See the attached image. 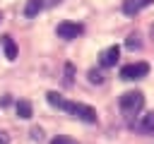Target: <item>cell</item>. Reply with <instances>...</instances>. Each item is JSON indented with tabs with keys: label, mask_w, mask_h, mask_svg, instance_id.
I'll return each mask as SVG.
<instances>
[{
	"label": "cell",
	"mask_w": 154,
	"mask_h": 144,
	"mask_svg": "<svg viewBox=\"0 0 154 144\" xmlns=\"http://www.w3.org/2000/svg\"><path fill=\"white\" fill-rule=\"evenodd\" d=\"M0 41H2V50H5L7 60H14V58H17V53H19V48H17L14 38H12V36H2Z\"/></svg>",
	"instance_id": "7"
},
{
	"label": "cell",
	"mask_w": 154,
	"mask_h": 144,
	"mask_svg": "<svg viewBox=\"0 0 154 144\" xmlns=\"http://www.w3.org/2000/svg\"><path fill=\"white\" fill-rule=\"evenodd\" d=\"M118 106H120V110H123L125 118H135L144 108V96H142V91H125L120 96Z\"/></svg>",
	"instance_id": "2"
},
{
	"label": "cell",
	"mask_w": 154,
	"mask_h": 144,
	"mask_svg": "<svg viewBox=\"0 0 154 144\" xmlns=\"http://www.w3.org/2000/svg\"><path fill=\"white\" fill-rule=\"evenodd\" d=\"M135 130H137V132H142V134H149V132H154V113H147V115H142V120L135 125Z\"/></svg>",
	"instance_id": "8"
},
{
	"label": "cell",
	"mask_w": 154,
	"mask_h": 144,
	"mask_svg": "<svg viewBox=\"0 0 154 144\" xmlns=\"http://www.w3.org/2000/svg\"><path fill=\"white\" fill-rule=\"evenodd\" d=\"M51 144H77L72 137H65V134H60V137H53L51 139Z\"/></svg>",
	"instance_id": "12"
},
{
	"label": "cell",
	"mask_w": 154,
	"mask_h": 144,
	"mask_svg": "<svg viewBox=\"0 0 154 144\" xmlns=\"http://www.w3.org/2000/svg\"><path fill=\"white\" fill-rule=\"evenodd\" d=\"M118 58H120V48L118 46H108L106 50L99 53V65L101 67H113L118 62Z\"/></svg>",
	"instance_id": "5"
},
{
	"label": "cell",
	"mask_w": 154,
	"mask_h": 144,
	"mask_svg": "<svg viewBox=\"0 0 154 144\" xmlns=\"http://www.w3.org/2000/svg\"><path fill=\"white\" fill-rule=\"evenodd\" d=\"M128 46H130V48H137V46H140V41H137V36H130V41H128Z\"/></svg>",
	"instance_id": "13"
},
{
	"label": "cell",
	"mask_w": 154,
	"mask_h": 144,
	"mask_svg": "<svg viewBox=\"0 0 154 144\" xmlns=\"http://www.w3.org/2000/svg\"><path fill=\"white\" fill-rule=\"evenodd\" d=\"M7 142H10V139H7V134H5V132H0V144H7Z\"/></svg>",
	"instance_id": "15"
},
{
	"label": "cell",
	"mask_w": 154,
	"mask_h": 144,
	"mask_svg": "<svg viewBox=\"0 0 154 144\" xmlns=\"http://www.w3.org/2000/svg\"><path fill=\"white\" fill-rule=\"evenodd\" d=\"M17 115L22 118V120H26V118H31V103L29 101H17Z\"/></svg>",
	"instance_id": "10"
},
{
	"label": "cell",
	"mask_w": 154,
	"mask_h": 144,
	"mask_svg": "<svg viewBox=\"0 0 154 144\" xmlns=\"http://www.w3.org/2000/svg\"><path fill=\"white\" fill-rule=\"evenodd\" d=\"M46 98H48V103H51L53 108H60V110H65V113H70V115L84 120V122H96V110H94L91 106H87V103L67 101V98H63L58 91H48Z\"/></svg>",
	"instance_id": "1"
},
{
	"label": "cell",
	"mask_w": 154,
	"mask_h": 144,
	"mask_svg": "<svg viewBox=\"0 0 154 144\" xmlns=\"http://www.w3.org/2000/svg\"><path fill=\"white\" fill-rule=\"evenodd\" d=\"M60 0H43V5H48V7H55Z\"/></svg>",
	"instance_id": "14"
},
{
	"label": "cell",
	"mask_w": 154,
	"mask_h": 144,
	"mask_svg": "<svg viewBox=\"0 0 154 144\" xmlns=\"http://www.w3.org/2000/svg\"><path fill=\"white\" fill-rule=\"evenodd\" d=\"M89 82H91V84H101V82H103V74H101L99 70H89Z\"/></svg>",
	"instance_id": "11"
},
{
	"label": "cell",
	"mask_w": 154,
	"mask_h": 144,
	"mask_svg": "<svg viewBox=\"0 0 154 144\" xmlns=\"http://www.w3.org/2000/svg\"><path fill=\"white\" fill-rule=\"evenodd\" d=\"M41 7H43V0H29L26 2V7H24V17H36L38 12H41Z\"/></svg>",
	"instance_id": "9"
},
{
	"label": "cell",
	"mask_w": 154,
	"mask_h": 144,
	"mask_svg": "<svg viewBox=\"0 0 154 144\" xmlns=\"http://www.w3.org/2000/svg\"><path fill=\"white\" fill-rule=\"evenodd\" d=\"M154 0H125L123 2V12L128 14V17H132V14H137V12H142L144 7H149Z\"/></svg>",
	"instance_id": "6"
},
{
	"label": "cell",
	"mask_w": 154,
	"mask_h": 144,
	"mask_svg": "<svg viewBox=\"0 0 154 144\" xmlns=\"http://www.w3.org/2000/svg\"><path fill=\"white\" fill-rule=\"evenodd\" d=\"M147 72H149V65H147V62H130V65L120 67V79L135 82V79L147 77Z\"/></svg>",
	"instance_id": "3"
},
{
	"label": "cell",
	"mask_w": 154,
	"mask_h": 144,
	"mask_svg": "<svg viewBox=\"0 0 154 144\" xmlns=\"http://www.w3.org/2000/svg\"><path fill=\"white\" fill-rule=\"evenodd\" d=\"M58 36L60 38H65V41H72V38H77V36H82V31H84V26L82 24H77V22H63V24H58Z\"/></svg>",
	"instance_id": "4"
}]
</instances>
